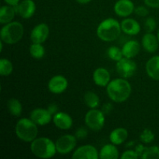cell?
Segmentation results:
<instances>
[{"instance_id":"obj_1","label":"cell","mask_w":159,"mask_h":159,"mask_svg":"<svg viewBox=\"0 0 159 159\" xmlns=\"http://www.w3.org/2000/svg\"><path fill=\"white\" fill-rule=\"evenodd\" d=\"M131 90L130 84L124 78L113 79L107 86L108 96L115 102H123L127 100L131 94Z\"/></svg>"},{"instance_id":"obj_2","label":"cell","mask_w":159,"mask_h":159,"mask_svg":"<svg viewBox=\"0 0 159 159\" xmlns=\"http://www.w3.org/2000/svg\"><path fill=\"white\" fill-rule=\"evenodd\" d=\"M120 23L113 18H107L102 20L98 26L96 34L102 41L110 42L116 40L120 35Z\"/></svg>"},{"instance_id":"obj_3","label":"cell","mask_w":159,"mask_h":159,"mask_svg":"<svg viewBox=\"0 0 159 159\" xmlns=\"http://www.w3.org/2000/svg\"><path fill=\"white\" fill-rule=\"evenodd\" d=\"M30 150L36 157L48 159L53 158L57 152L56 144L48 138H38L31 142Z\"/></svg>"},{"instance_id":"obj_4","label":"cell","mask_w":159,"mask_h":159,"mask_svg":"<svg viewBox=\"0 0 159 159\" xmlns=\"http://www.w3.org/2000/svg\"><path fill=\"white\" fill-rule=\"evenodd\" d=\"M15 131L19 139L24 142H32L37 138L38 128L30 118H22L16 123Z\"/></svg>"},{"instance_id":"obj_5","label":"cell","mask_w":159,"mask_h":159,"mask_svg":"<svg viewBox=\"0 0 159 159\" xmlns=\"http://www.w3.org/2000/svg\"><path fill=\"white\" fill-rule=\"evenodd\" d=\"M24 34L23 26L19 22H10L1 29V40L8 44H14L20 41Z\"/></svg>"},{"instance_id":"obj_6","label":"cell","mask_w":159,"mask_h":159,"mask_svg":"<svg viewBox=\"0 0 159 159\" xmlns=\"http://www.w3.org/2000/svg\"><path fill=\"white\" fill-rule=\"evenodd\" d=\"M85 123L87 127L94 131L102 130L105 124V114L96 109H91L85 116Z\"/></svg>"},{"instance_id":"obj_7","label":"cell","mask_w":159,"mask_h":159,"mask_svg":"<svg viewBox=\"0 0 159 159\" xmlns=\"http://www.w3.org/2000/svg\"><path fill=\"white\" fill-rule=\"evenodd\" d=\"M116 71L120 77L124 79H128L132 77L137 71L136 63L130 58L123 57L120 61H116Z\"/></svg>"},{"instance_id":"obj_8","label":"cell","mask_w":159,"mask_h":159,"mask_svg":"<svg viewBox=\"0 0 159 159\" xmlns=\"http://www.w3.org/2000/svg\"><path fill=\"white\" fill-rule=\"evenodd\" d=\"M76 137L71 134H65L60 137L56 141V149L57 153L61 155H67L75 149L76 146Z\"/></svg>"},{"instance_id":"obj_9","label":"cell","mask_w":159,"mask_h":159,"mask_svg":"<svg viewBox=\"0 0 159 159\" xmlns=\"http://www.w3.org/2000/svg\"><path fill=\"white\" fill-rule=\"evenodd\" d=\"M71 158L73 159H98L99 154L97 149L91 144H85L78 148Z\"/></svg>"},{"instance_id":"obj_10","label":"cell","mask_w":159,"mask_h":159,"mask_svg":"<svg viewBox=\"0 0 159 159\" xmlns=\"http://www.w3.org/2000/svg\"><path fill=\"white\" fill-rule=\"evenodd\" d=\"M50 34V30L46 23H40L34 26L31 31L30 39L33 43H43L48 38Z\"/></svg>"},{"instance_id":"obj_11","label":"cell","mask_w":159,"mask_h":159,"mask_svg":"<svg viewBox=\"0 0 159 159\" xmlns=\"http://www.w3.org/2000/svg\"><path fill=\"white\" fill-rule=\"evenodd\" d=\"M48 89L54 94H61L67 89L68 82L66 78L62 75H55L48 82Z\"/></svg>"},{"instance_id":"obj_12","label":"cell","mask_w":159,"mask_h":159,"mask_svg":"<svg viewBox=\"0 0 159 159\" xmlns=\"http://www.w3.org/2000/svg\"><path fill=\"white\" fill-rule=\"evenodd\" d=\"M14 7L16 13L23 19L31 18L36 11V4L33 0H23Z\"/></svg>"},{"instance_id":"obj_13","label":"cell","mask_w":159,"mask_h":159,"mask_svg":"<svg viewBox=\"0 0 159 159\" xmlns=\"http://www.w3.org/2000/svg\"><path fill=\"white\" fill-rule=\"evenodd\" d=\"M51 116L52 115L48 109L37 108L31 112L30 118L37 125L44 126L51 122Z\"/></svg>"},{"instance_id":"obj_14","label":"cell","mask_w":159,"mask_h":159,"mask_svg":"<svg viewBox=\"0 0 159 159\" xmlns=\"http://www.w3.org/2000/svg\"><path fill=\"white\" fill-rule=\"evenodd\" d=\"M134 4L131 0H118L114 5V12L118 16L127 17L134 12Z\"/></svg>"},{"instance_id":"obj_15","label":"cell","mask_w":159,"mask_h":159,"mask_svg":"<svg viewBox=\"0 0 159 159\" xmlns=\"http://www.w3.org/2000/svg\"><path fill=\"white\" fill-rule=\"evenodd\" d=\"M53 122L61 130H68L72 127L73 120L69 114L64 112H57L54 115Z\"/></svg>"},{"instance_id":"obj_16","label":"cell","mask_w":159,"mask_h":159,"mask_svg":"<svg viewBox=\"0 0 159 159\" xmlns=\"http://www.w3.org/2000/svg\"><path fill=\"white\" fill-rule=\"evenodd\" d=\"M120 26L123 32L127 35H137L141 31V25L134 19H124L121 22Z\"/></svg>"},{"instance_id":"obj_17","label":"cell","mask_w":159,"mask_h":159,"mask_svg":"<svg viewBox=\"0 0 159 159\" xmlns=\"http://www.w3.org/2000/svg\"><path fill=\"white\" fill-rule=\"evenodd\" d=\"M93 81L98 86H107L110 82V72L104 68H98L93 72Z\"/></svg>"},{"instance_id":"obj_18","label":"cell","mask_w":159,"mask_h":159,"mask_svg":"<svg viewBox=\"0 0 159 159\" xmlns=\"http://www.w3.org/2000/svg\"><path fill=\"white\" fill-rule=\"evenodd\" d=\"M158 39L152 33H147L142 37V45L147 52L155 53L158 48Z\"/></svg>"},{"instance_id":"obj_19","label":"cell","mask_w":159,"mask_h":159,"mask_svg":"<svg viewBox=\"0 0 159 159\" xmlns=\"http://www.w3.org/2000/svg\"><path fill=\"white\" fill-rule=\"evenodd\" d=\"M146 72L153 80H159V55L149 59L146 63Z\"/></svg>"},{"instance_id":"obj_20","label":"cell","mask_w":159,"mask_h":159,"mask_svg":"<svg viewBox=\"0 0 159 159\" xmlns=\"http://www.w3.org/2000/svg\"><path fill=\"white\" fill-rule=\"evenodd\" d=\"M141 46L137 40H129L126 42L122 48V52L124 57L127 58H134L140 52Z\"/></svg>"},{"instance_id":"obj_21","label":"cell","mask_w":159,"mask_h":159,"mask_svg":"<svg viewBox=\"0 0 159 159\" xmlns=\"http://www.w3.org/2000/svg\"><path fill=\"white\" fill-rule=\"evenodd\" d=\"M128 137V132L125 128L118 127L114 129L110 134V141L115 145H120L126 141Z\"/></svg>"},{"instance_id":"obj_22","label":"cell","mask_w":159,"mask_h":159,"mask_svg":"<svg viewBox=\"0 0 159 159\" xmlns=\"http://www.w3.org/2000/svg\"><path fill=\"white\" fill-rule=\"evenodd\" d=\"M16 11L14 6H3L0 9V23L1 24H7L12 21L15 17Z\"/></svg>"},{"instance_id":"obj_23","label":"cell","mask_w":159,"mask_h":159,"mask_svg":"<svg viewBox=\"0 0 159 159\" xmlns=\"http://www.w3.org/2000/svg\"><path fill=\"white\" fill-rule=\"evenodd\" d=\"M99 158L101 159H117L119 158V151L115 144H106L101 148Z\"/></svg>"},{"instance_id":"obj_24","label":"cell","mask_w":159,"mask_h":159,"mask_svg":"<svg viewBox=\"0 0 159 159\" xmlns=\"http://www.w3.org/2000/svg\"><path fill=\"white\" fill-rule=\"evenodd\" d=\"M7 108L10 114L14 116H20L23 111L21 102L15 98H11L8 100Z\"/></svg>"},{"instance_id":"obj_25","label":"cell","mask_w":159,"mask_h":159,"mask_svg":"<svg viewBox=\"0 0 159 159\" xmlns=\"http://www.w3.org/2000/svg\"><path fill=\"white\" fill-rule=\"evenodd\" d=\"M84 101L90 109H96L99 105V98L93 92H87L84 96Z\"/></svg>"},{"instance_id":"obj_26","label":"cell","mask_w":159,"mask_h":159,"mask_svg":"<svg viewBox=\"0 0 159 159\" xmlns=\"http://www.w3.org/2000/svg\"><path fill=\"white\" fill-rule=\"evenodd\" d=\"M30 54L34 58L41 59L45 54L44 48L42 46V43H33L30 47Z\"/></svg>"},{"instance_id":"obj_27","label":"cell","mask_w":159,"mask_h":159,"mask_svg":"<svg viewBox=\"0 0 159 159\" xmlns=\"http://www.w3.org/2000/svg\"><path fill=\"white\" fill-rule=\"evenodd\" d=\"M13 71V65L9 60L2 58L0 60V75L2 76H8Z\"/></svg>"},{"instance_id":"obj_28","label":"cell","mask_w":159,"mask_h":159,"mask_svg":"<svg viewBox=\"0 0 159 159\" xmlns=\"http://www.w3.org/2000/svg\"><path fill=\"white\" fill-rule=\"evenodd\" d=\"M141 159H159V147L152 146L145 148V150L143 152L141 157Z\"/></svg>"},{"instance_id":"obj_29","label":"cell","mask_w":159,"mask_h":159,"mask_svg":"<svg viewBox=\"0 0 159 159\" xmlns=\"http://www.w3.org/2000/svg\"><path fill=\"white\" fill-rule=\"evenodd\" d=\"M107 55L111 60L118 61L124 57L122 49H120L116 46H111L107 50Z\"/></svg>"},{"instance_id":"obj_30","label":"cell","mask_w":159,"mask_h":159,"mask_svg":"<svg viewBox=\"0 0 159 159\" xmlns=\"http://www.w3.org/2000/svg\"><path fill=\"white\" fill-rule=\"evenodd\" d=\"M155 136L153 131L148 128L144 129L142 133L141 134V135H140V140H141V142L144 143V144L152 143L155 140Z\"/></svg>"},{"instance_id":"obj_31","label":"cell","mask_w":159,"mask_h":159,"mask_svg":"<svg viewBox=\"0 0 159 159\" xmlns=\"http://www.w3.org/2000/svg\"><path fill=\"white\" fill-rule=\"evenodd\" d=\"M157 26L156 21L152 17H148L146 19L145 23H144V28L147 33H152L155 30Z\"/></svg>"},{"instance_id":"obj_32","label":"cell","mask_w":159,"mask_h":159,"mask_svg":"<svg viewBox=\"0 0 159 159\" xmlns=\"http://www.w3.org/2000/svg\"><path fill=\"white\" fill-rule=\"evenodd\" d=\"M121 159H138L139 156L136 153L134 150H127L123 152L120 156Z\"/></svg>"},{"instance_id":"obj_33","label":"cell","mask_w":159,"mask_h":159,"mask_svg":"<svg viewBox=\"0 0 159 159\" xmlns=\"http://www.w3.org/2000/svg\"><path fill=\"white\" fill-rule=\"evenodd\" d=\"M75 136L77 139H84L88 136V131L85 127H79L76 130Z\"/></svg>"},{"instance_id":"obj_34","label":"cell","mask_w":159,"mask_h":159,"mask_svg":"<svg viewBox=\"0 0 159 159\" xmlns=\"http://www.w3.org/2000/svg\"><path fill=\"white\" fill-rule=\"evenodd\" d=\"M134 12L136 15L139 16H146L148 15V10L146 7L142 6H138L137 8L134 9Z\"/></svg>"},{"instance_id":"obj_35","label":"cell","mask_w":159,"mask_h":159,"mask_svg":"<svg viewBox=\"0 0 159 159\" xmlns=\"http://www.w3.org/2000/svg\"><path fill=\"white\" fill-rule=\"evenodd\" d=\"M144 3L151 8L159 9V0H144Z\"/></svg>"},{"instance_id":"obj_36","label":"cell","mask_w":159,"mask_h":159,"mask_svg":"<svg viewBox=\"0 0 159 159\" xmlns=\"http://www.w3.org/2000/svg\"><path fill=\"white\" fill-rule=\"evenodd\" d=\"M145 148L146 147H144V146L143 145V144H138V145L135 147L134 151L136 152V153L138 154V156H139V158H141V155H142L143 152H144V150H145Z\"/></svg>"},{"instance_id":"obj_37","label":"cell","mask_w":159,"mask_h":159,"mask_svg":"<svg viewBox=\"0 0 159 159\" xmlns=\"http://www.w3.org/2000/svg\"><path fill=\"white\" fill-rule=\"evenodd\" d=\"M57 106L56 105V104L54 103H52L51 104V105L48 106V111L50 112V113H51V115H54L55 113H57Z\"/></svg>"},{"instance_id":"obj_38","label":"cell","mask_w":159,"mask_h":159,"mask_svg":"<svg viewBox=\"0 0 159 159\" xmlns=\"http://www.w3.org/2000/svg\"><path fill=\"white\" fill-rule=\"evenodd\" d=\"M112 108H113V107H112L111 104L107 103L104 105L103 107H102V112L104 113V114L105 113H109L112 110Z\"/></svg>"},{"instance_id":"obj_39","label":"cell","mask_w":159,"mask_h":159,"mask_svg":"<svg viewBox=\"0 0 159 159\" xmlns=\"http://www.w3.org/2000/svg\"><path fill=\"white\" fill-rule=\"evenodd\" d=\"M5 2L7 3L8 5H9V6H17V5L19 4V2H20V0H4Z\"/></svg>"},{"instance_id":"obj_40","label":"cell","mask_w":159,"mask_h":159,"mask_svg":"<svg viewBox=\"0 0 159 159\" xmlns=\"http://www.w3.org/2000/svg\"><path fill=\"white\" fill-rule=\"evenodd\" d=\"M76 1L80 4H87V3L90 2L92 0H76Z\"/></svg>"},{"instance_id":"obj_41","label":"cell","mask_w":159,"mask_h":159,"mask_svg":"<svg viewBox=\"0 0 159 159\" xmlns=\"http://www.w3.org/2000/svg\"><path fill=\"white\" fill-rule=\"evenodd\" d=\"M157 37H158V41H159V29H158V32H157Z\"/></svg>"}]
</instances>
